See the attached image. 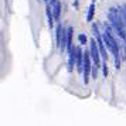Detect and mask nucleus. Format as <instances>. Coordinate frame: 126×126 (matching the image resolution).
<instances>
[{
    "label": "nucleus",
    "mask_w": 126,
    "mask_h": 126,
    "mask_svg": "<svg viewBox=\"0 0 126 126\" xmlns=\"http://www.w3.org/2000/svg\"><path fill=\"white\" fill-rule=\"evenodd\" d=\"M108 18H109V23L112 24V27L115 29V33L126 41V23L120 7H109L108 9Z\"/></svg>",
    "instance_id": "obj_1"
},
{
    "label": "nucleus",
    "mask_w": 126,
    "mask_h": 126,
    "mask_svg": "<svg viewBox=\"0 0 126 126\" xmlns=\"http://www.w3.org/2000/svg\"><path fill=\"white\" fill-rule=\"evenodd\" d=\"M89 51H91V57H92V61H94V65H96L98 68L99 67H102V64H101V50H99V46H98V41H96V38H91L89 40Z\"/></svg>",
    "instance_id": "obj_2"
},
{
    "label": "nucleus",
    "mask_w": 126,
    "mask_h": 126,
    "mask_svg": "<svg viewBox=\"0 0 126 126\" xmlns=\"http://www.w3.org/2000/svg\"><path fill=\"white\" fill-rule=\"evenodd\" d=\"M75 67L78 72H84V51L79 46L77 47V54H75Z\"/></svg>",
    "instance_id": "obj_3"
},
{
    "label": "nucleus",
    "mask_w": 126,
    "mask_h": 126,
    "mask_svg": "<svg viewBox=\"0 0 126 126\" xmlns=\"http://www.w3.org/2000/svg\"><path fill=\"white\" fill-rule=\"evenodd\" d=\"M75 54H77V47H72L68 51V69L69 71H72L75 65Z\"/></svg>",
    "instance_id": "obj_4"
},
{
    "label": "nucleus",
    "mask_w": 126,
    "mask_h": 126,
    "mask_svg": "<svg viewBox=\"0 0 126 126\" xmlns=\"http://www.w3.org/2000/svg\"><path fill=\"white\" fill-rule=\"evenodd\" d=\"M46 13H47V18H48V26H50V29H52V27H54V20H55V17H54V13H52V6H51V3H47V6H46Z\"/></svg>",
    "instance_id": "obj_5"
},
{
    "label": "nucleus",
    "mask_w": 126,
    "mask_h": 126,
    "mask_svg": "<svg viewBox=\"0 0 126 126\" xmlns=\"http://www.w3.org/2000/svg\"><path fill=\"white\" fill-rule=\"evenodd\" d=\"M51 6H52V13H54L55 20H58V18H60V14H61V3H60L58 0H55Z\"/></svg>",
    "instance_id": "obj_6"
},
{
    "label": "nucleus",
    "mask_w": 126,
    "mask_h": 126,
    "mask_svg": "<svg viewBox=\"0 0 126 126\" xmlns=\"http://www.w3.org/2000/svg\"><path fill=\"white\" fill-rule=\"evenodd\" d=\"M72 33H74V29H72V27H68V29H67V35H68V40H67V51H69L71 48L74 47V46H72Z\"/></svg>",
    "instance_id": "obj_7"
},
{
    "label": "nucleus",
    "mask_w": 126,
    "mask_h": 126,
    "mask_svg": "<svg viewBox=\"0 0 126 126\" xmlns=\"http://www.w3.org/2000/svg\"><path fill=\"white\" fill-rule=\"evenodd\" d=\"M94 13H95V0L89 4V7H88V13H86V21H92L94 20Z\"/></svg>",
    "instance_id": "obj_8"
},
{
    "label": "nucleus",
    "mask_w": 126,
    "mask_h": 126,
    "mask_svg": "<svg viewBox=\"0 0 126 126\" xmlns=\"http://www.w3.org/2000/svg\"><path fill=\"white\" fill-rule=\"evenodd\" d=\"M63 30H64V27L61 26V24H58L57 26V30H55V38H57V46L60 47V44H61V37H63Z\"/></svg>",
    "instance_id": "obj_9"
},
{
    "label": "nucleus",
    "mask_w": 126,
    "mask_h": 126,
    "mask_svg": "<svg viewBox=\"0 0 126 126\" xmlns=\"http://www.w3.org/2000/svg\"><path fill=\"white\" fill-rule=\"evenodd\" d=\"M78 41H79V44H81V46H85L86 43H89V41H88V37H86L84 33L78 34Z\"/></svg>",
    "instance_id": "obj_10"
},
{
    "label": "nucleus",
    "mask_w": 126,
    "mask_h": 126,
    "mask_svg": "<svg viewBox=\"0 0 126 126\" xmlns=\"http://www.w3.org/2000/svg\"><path fill=\"white\" fill-rule=\"evenodd\" d=\"M102 69H103V77H108V74H109V69H108V61H103V63H102Z\"/></svg>",
    "instance_id": "obj_11"
},
{
    "label": "nucleus",
    "mask_w": 126,
    "mask_h": 126,
    "mask_svg": "<svg viewBox=\"0 0 126 126\" xmlns=\"http://www.w3.org/2000/svg\"><path fill=\"white\" fill-rule=\"evenodd\" d=\"M54 1H55V0H50V1H48V3H51V4H52V3H54Z\"/></svg>",
    "instance_id": "obj_12"
}]
</instances>
